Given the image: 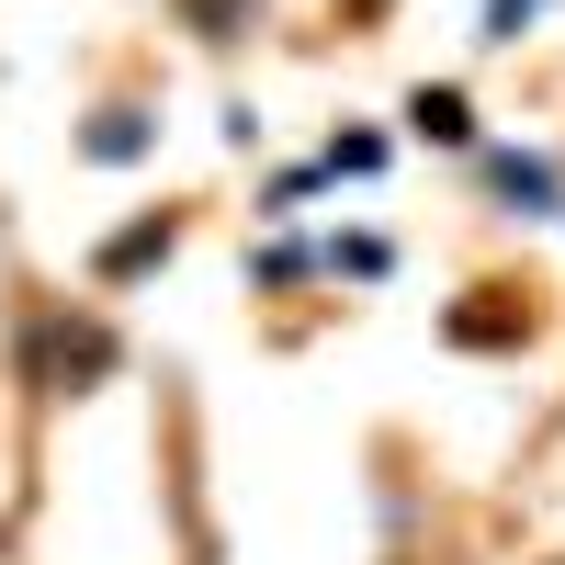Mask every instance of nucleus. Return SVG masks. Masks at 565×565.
Instances as JSON below:
<instances>
[{
  "label": "nucleus",
  "instance_id": "20e7f679",
  "mask_svg": "<svg viewBox=\"0 0 565 565\" xmlns=\"http://www.w3.org/2000/svg\"><path fill=\"white\" fill-rule=\"evenodd\" d=\"M532 12H543V0H487V45H509V34H521Z\"/></svg>",
  "mask_w": 565,
  "mask_h": 565
},
{
  "label": "nucleus",
  "instance_id": "7ed1b4c3",
  "mask_svg": "<svg viewBox=\"0 0 565 565\" xmlns=\"http://www.w3.org/2000/svg\"><path fill=\"white\" fill-rule=\"evenodd\" d=\"M90 148H103V159H136V148H148V125H136V114H114V125H90Z\"/></svg>",
  "mask_w": 565,
  "mask_h": 565
},
{
  "label": "nucleus",
  "instance_id": "f03ea898",
  "mask_svg": "<svg viewBox=\"0 0 565 565\" xmlns=\"http://www.w3.org/2000/svg\"><path fill=\"white\" fill-rule=\"evenodd\" d=\"M418 125H430L441 136V148H463V136H476V125H463V103H452V90H418V103H407Z\"/></svg>",
  "mask_w": 565,
  "mask_h": 565
},
{
  "label": "nucleus",
  "instance_id": "f257e3e1",
  "mask_svg": "<svg viewBox=\"0 0 565 565\" xmlns=\"http://www.w3.org/2000/svg\"><path fill=\"white\" fill-rule=\"evenodd\" d=\"M487 181H498L521 215H543V204H554V159H487Z\"/></svg>",
  "mask_w": 565,
  "mask_h": 565
}]
</instances>
